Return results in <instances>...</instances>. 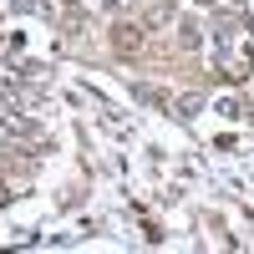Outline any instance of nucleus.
<instances>
[{
    "mask_svg": "<svg viewBox=\"0 0 254 254\" xmlns=\"http://www.w3.org/2000/svg\"><path fill=\"white\" fill-rule=\"evenodd\" d=\"M178 46L183 51H198L203 46V26H198V20H178Z\"/></svg>",
    "mask_w": 254,
    "mask_h": 254,
    "instance_id": "nucleus-1",
    "label": "nucleus"
},
{
    "mask_svg": "<svg viewBox=\"0 0 254 254\" xmlns=\"http://www.w3.org/2000/svg\"><path fill=\"white\" fill-rule=\"evenodd\" d=\"M173 107H178V117H183V122H193V117L203 112V92H183Z\"/></svg>",
    "mask_w": 254,
    "mask_h": 254,
    "instance_id": "nucleus-2",
    "label": "nucleus"
},
{
    "mask_svg": "<svg viewBox=\"0 0 254 254\" xmlns=\"http://www.w3.org/2000/svg\"><path fill=\"white\" fill-rule=\"evenodd\" d=\"M10 10H15V15H41V20H51V0H10Z\"/></svg>",
    "mask_w": 254,
    "mask_h": 254,
    "instance_id": "nucleus-3",
    "label": "nucleus"
},
{
    "mask_svg": "<svg viewBox=\"0 0 254 254\" xmlns=\"http://www.w3.org/2000/svg\"><path fill=\"white\" fill-rule=\"evenodd\" d=\"M117 51H137V41H142V26H117Z\"/></svg>",
    "mask_w": 254,
    "mask_h": 254,
    "instance_id": "nucleus-4",
    "label": "nucleus"
},
{
    "mask_svg": "<svg viewBox=\"0 0 254 254\" xmlns=\"http://www.w3.org/2000/svg\"><path fill=\"white\" fill-rule=\"evenodd\" d=\"M168 20H173V0H158V5L147 10V20H142V26L153 31V26H168Z\"/></svg>",
    "mask_w": 254,
    "mask_h": 254,
    "instance_id": "nucleus-5",
    "label": "nucleus"
},
{
    "mask_svg": "<svg viewBox=\"0 0 254 254\" xmlns=\"http://www.w3.org/2000/svg\"><path fill=\"white\" fill-rule=\"evenodd\" d=\"M132 97H137V102H147V107H168V97H163L158 87H142V81H132Z\"/></svg>",
    "mask_w": 254,
    "mask_h": 254,
    "instance_id": "nucleus-6",
    "label": "nucleus"
},
{
    "mask_svg": "<svg viewBox=\"0 0 254 254\" xmlns=\"http://www.w3.org/2000/svg\"><path fill=\"white\" fill-rule=\"evenodd\" d=\"M219 112H224V117H244V107H239L234 97H224V102H219Z\"/></svg>",
    "mask_w": 254,
    "mask_h": 254,
    "instance_id": "nucleus-7",
    "label": "nucleus"
},
{
    "mask_svg": "<svg viewBox=\"0 0 254 254\" xmlns=\"http://www.w3.org/2000/svg\"><path fill=\"white\" fill-rule=\"evenodd\" d=\"M10 198H15V193H10V188H5V183H0V203H10Z\"/></svg>",
    "mask_w": 254,
    "mask_h": 254,
    "instance_id": "nucleus-8",
    "label": "nucleus"
},
{
    "mask_svg": "<svg viewBox=\"0 0 254 254\" xmlns=\"http://www.w3.org/2000/svg\"><path fill=\"white\" fill-rule=\"evenodd\" d=\"M102 5H107V10H122V5H127V0H102Z\"/></svg>",
    "mask_w": 254,
    "mask_h": 254,
    "instance_id": "nucleus-9",
    "label": "nucleus"
},
{
    "mask_svg": "<svg viewBox=\"0 0 254 254\" xmlns=\"http://www.w3.org/2000/svg\"><path fill=\"white\" fill-rule=\"evenodd\" d=\"M66 5H81V0H66Z\"/></svg>",
    "mask_w": 254,
    "mask_h": 254,
    "instance_id": "nucleus-10",
    "label": "nucleus"
}]
</instances>
